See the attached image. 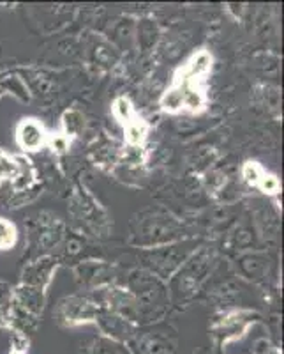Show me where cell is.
I'll return each instance as SVG.
<instances>
[{
  "instance_id": "5",
  "label": "cell",
  "mask_w": 284,
  "mask_h": 354,
  "mask_svg": "<svg viewBox=\"0 0 284 354\" xmlns=\"http://www.w3.org/2000/svg\"><path fill=\"white\" fill-rule=\"evenodd\" d=\"M48 131L43 122L34 117H25L17 126V144L25 153H36L48 145Z\"/></svg>"
},
{
  "instance_id": "16",
  "label": "cell",
  "mask_w": 284,
  "mask_h": 354,
  "mask_svg": "<svg viewBox=\"0 0 284 354\" xmlns=\"http://www.w3.org/2000/svg\"><path fill=\"white\" fill-rule=\"evenodd\" d=\"M64 117H65V119H71V122L64 121L65 133H68L65 137H69V135H72V137H74V135H77V133L80 131L81 128H83V124H85L83 117H81L78 112H68Z\"/></svg>"
},
{
  "instance_id": "1",
  "label": "cell",
  "mask_w": 284,
  "mask_h": 354,
  "mask_svg": "<svg viewBox=\"0 0 284 354\" xmlns=\"http://www.w3.org/2000/svg\"><path fill=\"white\" fill-rule=\"evenodd\" d=\"M129 292L136 299L140 324L152 322L163 315L164 305H166V292L159 280H156L152 274H134L131 278Z\"/></svg>"
},
{
  "instance_id": "9",
  "label": "cell",
  "mask_w": 284,
  "mask_h": 354,
  "mask_svg": "<svg viewBox=\"0 0 284 354\" xmlns=\"http://www.w3.org/2000/svg\"><path fill=\"white\" fill-rule=\"evenodd\" d=\"M210 68H212V55L208 52H205V50H201V52L194 53V55L191 57V61L185 64L184 71L187 73V75H191V77L203 78L207 77V73L210 71Z\"/></svg>"
},
{
  "instance_id": "2",
  "label": "cell",
  "mask_w": 284,
  "mask_h": 354,
  "mask_svg": "<svg viewBox=\"0 0 284 354\" xmlns=\"http://www.w3.org/2000/svg\"><path fill=\"white\" fill-rule=\"evenodd\" d=\"M101 308L103 305L90 296H68L59 301L55 315L62 326L77 328L88 322H96Z\"/></svg>"
},
{
  "instance_id": "8",
  "label": "cell",
  "mask_w": 284,
  "mask_h": 354,
  "mask_svg": "<svg viewBox=\"0 0 284 354\" xmlns=\"http://www.w3.org/2000/svg\"><path fill=\"white\" fill-rule=\"evenodd\" d=\"M124 135L125 142H128L131 147H140V145L147 140L148 124L140 115H136L132 121H129L128 124L124 126Z\"/></svg>"
},
{
  "instance_id": "12",
  "label": "cell",
  "mask_w": 284,
  "mask_h": 354,
  "mask_svg": "<svg viewBox=\"0 0 284 354\" xmlns=\"http://www.w3.org/2000/svg\"><path fill=\"white\" fill-rule=\"evenodd\" d=\"M112 110H113V115H115L116 121L121 122V124H124V126L138 115V113L134 112V106H132V103L125 96L116 97V100L113 101Z\"/></svg>"
},
{
  "instance_id": "11",
  "label": "cell",
  "mask_w": 284,
  "mask_h": 354,
  "mask_svg": "<svg viewBox=\"0 0 284 354\" xmlns=\"http://www.w3.org/2000/svg\"><path fill=\"white\" fill-rule=\"evenodd\" d=\"M18 241V229L12 221L0 218V252L14 248Z\"/></svg>"
},
{
  "instance_id": "17",
  "label": "cell",
  "mask_w": 284,
  "mask_h": 354,
  "mask_svg": "<svg viewBox=\"0 0 284 354\" xmlns=\"http://www.w3.org/2000/svg\"><path fill=\"white\" fill-rule=\"evenodd\" d=\"M12 333H14V340H12L9 354H27V337L21 333H17V331H12Z\"/></svg>"
},
{
  "instance_id": "13",
  "label": "cell",
  "mask_w": 284,
  "mask_h": 354,
  "mask_svg": "<svg viewBox=\"0 0 284 354\" xmlns=\"http://www.w3.org/2000/svg\"><path fill=\"white\" fill-rule=\"evenodd\" d=\"M18 172V158L11 156L0 147V181L12 179Z\"/></svg>"
},
{
  "instance_id": "15",
  "label": "cell",
  "mask_w": 284,
  "mask_h": 354,
  "mask_svg": "<svg viewBox=\"0 0 284 354\" xmlns=\"http://www.w3.org/2000/svg\"><path fill=\"white\" fill-rule=\"evenodd\" d=\"M256 188H260L261 192L267 195H277L281 192V183H279V179L274 176V174L263 172V176H261V179H260V183H258Z\"/></svg>"
},
{
  "instance_id": "10",
  "label": "cell",
  "mask_w": 284,
  "mask_h": 354,
  "mask_svg": "<svg viewBox=\"0 0 284 354\" xmlns=\"http://www.w3.org/2000/svg\"><path fill=\"white\" fill-rule=\"evenodd\" d=\"M12 303H14L12 287L6 282H0V328L9 326Z\"/></svg>"
},
{
  "instance_id": "3",
  "label": "cell",
  "mask_w": 284,
  "mask_h": 354,
  "mask_svg": "<svg viewBox=\"0 0 284 354\" xmlns=\"http://www.w3.org/2000/svg\"><path fill=\"white\" fill-rule=\"evenodd\" d=\"M256 319L258 315L251 310H233V312H228V314L217 319L212 324V335L217 347L223 349V347H226V344L244 337L245 331Z\"/></svg>"
},
{
  "instance_id": "6",
  "label": "cell",
  "mask_w": 284,
  "mask_h": 354,
  "mask_svg": "<svg viewBox=\"0 0 284 354\" xmlns=\"http://www.w3.org/2000/svg\"><path fill=\"white\" fill-rule=\"evenodd\" d=\"M57 266H59V262L53 257H44L36 262H30L28 266H25L23 274H21V283L46 290L48 283L52 282Z\"/></svg>"
},
{
  "instance_id": "14",
  "label": "cell",
  "mask_w": 284,
  "mask_h": 354,
  "mask_svg": "<svg viewBox=\"0 0 284 354\" xmlns=\"http://www.w3.org/2000/svg\"><path fill=\"white\" fill-rule=\"evenodd\" d=\"M265 170L258 165L256 161H247L242 169V176H244V181L251 186H258L261 176H263Z\"/></svg>"
},
{
  "instance_id": "7",
  "label": "cell",
  "mask_w": 284,
  "mask_h": 354,
  "mask_svg": "<svg viewBox=\"0 0 284 354\" xmlns=\"http://www.w3.org/2000/svg\"><path fill=\"white\" fill-rule=\"evenodd\" d=\"M128 347L125 344L116 342L113 338L104 337H94L90 340H87L85 344H81L80 354H128Z\"/></svg>"
},
{
  "instance_id": "18",
  "label": "cell",
  "mask_w": 284,
  "mask_h": 354,
  "mask_svg": "<svg viewBox=\"0 0 284 354\" xmlns=\"http://www.w3.org/2000/svg\"><path fill=\"white\" fill-rule=\"evenodd\" d=\"M128 354H129V353H128Z\"/></svg>"
},
{
  "instance_id": "4",
  "label": "cell",
  "mask_w": 284,
  "mask_h": 354,
  "mask_svg": "<svg viewBox=\"0 0 284 354\" xmlns=\"http://www.w3.org/2000/svg\"><path fill=\"white\" fill-rule=\"evenodd\" d=\"M129 354H175L176 342L172 335L163 331H148V333H134L125 344Z\"/></svg>"
}]
</instances>
